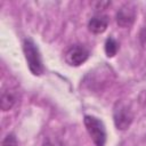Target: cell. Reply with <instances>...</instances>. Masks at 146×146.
I'll return each instance as SVG.
<instances>
[{
	"instance_id": "277c9868",
	"label": "cell",
	"mask_w": 146,
	"mask_h": 146,
	"mask_svg": "<svg viewBox=\"0 0 146 146\" xmlns=\"http://www.w3.org/2000/svg\"><path fill=\"white\" fill-rule=\"evenodd\" d=\"M133 114L128 106L120 105L114 111V124L119 130H127L132 123Z\"/></svg>"
},
{
	"instance_id": "ba28073f",
	"label": "cell",
	"mask_w": 146,
	"mask_h": 146,
	"mask_svg": "<svg viewBox=\"0 0 146 146\" xmlns=\"http://www.w3.org/2000/svg\"><path fill=\"white\" fill-rule=\"evenodd\" d=\"M105 52L107 57H114L119 50V43L116 42L115 39L113 38H108L105 41Z\"/></svg>"
},
{
	"instance_id": "9c48e42d",
	"label": "cell",
	"mask_w": 146,
	"mask_h": 146,
	"mask_svg": "<svg viewBox=\"0 0 146 146\" xmlns=\"http://www.w3.org/2000/svg\"><path fill=\"white\" fill-rule=\"evenodd\" d=\"M1 146H17V139H16L15 135L14 133H8L3 138Z\"/></svg>"
},
{
	"instance_id": "52a82bcc",
	"label": "cell",
	"mask_w": 146,
	"mask_h": 146,
	"mask_svg": "<svg viewBox=\"0 0 146 146\" xmlns=\"http://www.w3.org/2000/svg\"><path fill=\"white\" fill-rule=\"evenodd\" d=\"M16 103V97L13 92L9 90H3L1 92V98H0V107L3 112L9 111L13 108V106Z\"/></svg>"
},
{
	"instance_id": "8992f818",
	"label": "cell",
	"mask_w": 146,
	"mask_h": 146,
	"mask_svg": "<svg viewBox=\"0 0 146 146\" xmlns=\"http://www.w3.org/2000/svg\"><path fill=\"white\" fill-rule=\"evenodd\" d=\"M108 16L107 15H97L94 16L89 23H88V29L90 32L95 33V34H100L103 32L106 31L107 26H108Z\"/></svg>"
},
{
	"instance_id": "6da1fadb",
	"label": "cell",
	"mask_w": 146,
	"mask_h": 146,
	"mask_svg": "<svg viewBox=\"0 0 146 146\" xmlns=\"http://www.w3.org/2000/svg\"><path fill=\"white\" fill-rule=\"evenodd\" d=\"M23 51L29 66V70L33 75H41L44 71L42 58L36 44L31 39H24L23 41Z\"/></svg>"
},
{
	"instance_id": "30bf717a",
	"label": "cell",
	"mask_w": 146,
	"mask_h": 146,
	"mask_svg": "<svg viewBox=\"0 0 146 146\" xmlns=\"http://www.w3.org/2000/svg\"><path fill=\"white\" fill-rule=\"evenodd\" d=\"M139 40H140V44L143 46V48L146 49V27L141 29L139 33Z\"/></svg>"
},
{
	"instance_id": "7a4b0ae2",
	"label": "cell",
	"mask_w": 146,
	"mask_h": 146,
	"mask_svg": "<svg viewBox=\"0 0 146 146\" xmlns=\"http://www.w3.org/2000/svg\"><path fill=\"white\" fill-rule=\"evenodd\" d=\"M83 122L94 144L96 146H104L106 143V129L104 123L92 115H86Z\"/></svg>"
},
{
	"instance_id": "8fae6325",
	"label": "cell",
	"mask_w": 146,
	"mask_h": 146,
	"mask_svg": "<svg viewBox=\"0 0 146 146\" xmlns=\"http://www.w3.org/2000/svg\"><path fill=\"white\" fill-rule=\"evenodd\" d=\"M42 146H59V144H57L56 141H54V140L50 139V138H47V139H44Z\"/></svg>"
},
{
	"instance_id": "3957f363",
	"label": "cell",
	"mask_w": 146,
	"mask_h": 146,
	"mask_svg": "<svg viewBox=\"0 0 146 146\" xmlns=\"http://www.w3.org/2000/svg\"><path fill=\"white\" fill-rule=\"evenodd\" d=\"M88 57L89 50L81 44H74L65 52V60L71 66H80L88 59Z\"/></svg>"
},
{
	"instance_id": "5b68a950",
	"label": "cell",
	"mask_w": 146,
	"mask_h": 146,
	"mask_svg": "<svg viewBox=\"0 0 146 146\" xmlns=\"http://www.w3.org/2000/svg\"><path fill=\"white\" fill-rule=\"evenodd\" d=\"M136 18V9L132 5L122 6L116 13V23L121 27H129L133 24Z\"/></svg>"
}]
</instances>
